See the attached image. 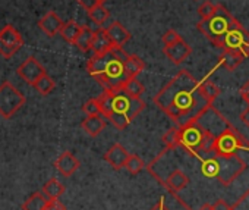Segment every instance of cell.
I'll return each mask as SVG.
<instances>
[{"mask_svg":"<svg viewBox=\"0 0 249 210\" xmlns=\"http://www.w3.org/2000/svg\"><path fill=\"white\" fill-rule=\"evenodd\" d=\"M44 210H66V206L59 198H54V200H49Z\"/></svg>","mask_w":249,"mask_h":210,"instance_id":"obj_34","label":"cell"},{"mask_svg":"<svg viewBox=\"0 0 249 210\" xmlns=\"http://www.w3.org/2000/svg\"><path fill=\"white\" fill-rule=\"evenodd\" d=\"M49 197L43 192V191H37L34 192L31 197H28L24 204H22V210H44L47 203H49Z\"/></svg>","mask_w":249,"mask_h":210,"instance_id":"obj_20","label":"cell"},{"mask_svg":"<svg viewBox=\"0 0 249 210\" xmlns=\"http://www.w3.org/2000/svg\"><path fill=\"white\" fill-rule=\"evenodd\" d=\"M63 24H65V22H63V21L59 18V15H57L56 12H53V11L47 12V14L38 21L40 30H41L46 36H49V37H54V36L60 34V30H62Z\"/></svg>","mask_w":249,"mask_h":210,"instance_id":"obj_13","label":"cell"},{"mask_svg":"<svg viewBox=\"0 0 249 210\" xmlns=\"http://www.w3.org/2000/svg\"><path fill=\"white\" fill-rule=\"evenodd\" d=\"M82 112L87 116H92V115H101V109H100V104L97 98H89L84 103L82 106Z\"/></svg>","mask_w":249,"mask_h":210,"instance_id":"obj_30","label":"cell"},{"mask_svg":"<svg viewBox=\"0 0 249 210\" xmlns=\"http://www.w3.org/2000/svg\"><path fill=\"white\" fill-rule=\"evenodd\" d=\"M144 160L138 156V154H129V157H128V162H126V168L128 169V172L131 173V175H138L141 171H142V168H144Z\"/></svg>","mask_w":249,"mask_h":210,"instance_id":"obj_29","label":"cell"},{"mask_svg":"<svg viewBox=\"0 0 249 210\" xmlns=\"http://www.w3.org/2000/svg\"><path fill=\"white\" fill-rule=\"evenodd\" d=\"M163 144L166 149H176L179 147V127L170 128L164 135H163Z\"/></svg>","mask_w":249,"mask_h":210,"instance_id":"obj_28","label":"cell"},{"mask_svg":"<svg viewBox=\"0 0 249 210\" xmlns=\"http://www.w3.org/2000/svg\"><path fill=\"white\" fill-rule=\"evenodd\" d=\"M245 53L237 49H224L221 56H220V66L224 68L226 71L231 72L234 71L242 62H243Z\"/></svg>","mask_w":249,"mask_h":210,"instance_id":"obj_15","label":"cell"},{"mask_svg":"<svg viewBox=\"0 0 249 210\" xmlns=\"http://www.w3.org/2000/svg\"><path fill=\"white\" fill-rule=\"evenodd\" d=\"M150 210H170L167 206H166V203H164V198L161 197L160 200H159V203L157 204H154Z\"/></svg>","mask_w":249,"mask_h":210,"instance_id":"obj_37","label":"cell"},{"mask_svg":"<svg viewBox=\"0 0 249 210\" xmlns=\"http://www.w3.org/2000/svg\"><path fill=\"white\" fill-rule=\"evenodd\" d=\"M239 93H240V95H242V98L246 101V104L249 106V79L240 87V90H239Z\"/></svg>","mask_w":249,"mask_h":210,"instance_id":"obj_36","label":"cell"},{"mask_svg":"<svg viewBox=\"0 0 249 210\" xmlns=\"http://www.w3.org/2000/svg\"><path fill=\"white\" fill-rule=\"evenodd\" d=\"M179 149L199 163L202 176L249 195V143L213 104L194 122L179 127Z\"/></svg>","mask_w":249,"mask_h":210,"instance_id":"obj_1","label":"cell"},{"mask_svg":"<svg viewBox=\"0 0 249 210\" xmlns=\"http://www.w3.org/2000/svg\"><path fill=\"white\" fill-rule=\"evenodd\" d=\"M240 119H242V122L249 128V106H248V108L240 114Z\"/></svg>","mask_w":249,"mask_h":210,"instance_id":"obj_38","label":"cell"},{"mask_svg":"<svg viewBox=\"0 0 249 210\" xmlns=\"http://www.w3.org/2000/svg\"><path fill=\"white\" fill-rule=\"evenodd\" d=\"M153 101L178 127L194 122L213 104L202 94L199 82L186 69L179 71L154 95Z\"/></svg>","mask_w":249,"mask_h":210,"instance_id":"obj_2","label":"cell"},{"mask_svg":"<svg viewBox=\"0 0 249 210\" xmlns=\"http://www.w3.org/2000/svg\"><path fill=\"white\" fill-rule=\"evenodd\" d=\"M128 157H129V153L126 152L122 144L116 143L113 144L107 153H104V160L116 171H120L122 168L126 166V162H128Z\"/></svg>","mask_w":249,"mask_h":210,"instance_id":"obj_11","label":"cell"},{"mask_svg":"<svg viewBox=\"0 0 249 210\" xmlns=\"http://www.w3.org/2000/svg\"><path fill=\"white\" fill-rule=\"evenodd\" d=\"M113 47V43L110 40V37L107 36L106 30H97L94 31V37H92V43H91V50L94 55L100 56V55H106L107 52H110Z\"/></svg>","mask_w":249,"mask_h":210,"instance_id":"obj_17","label":"cell"},{"mask_svg":"<svg viewBox=\"0 0 249 210\" xmlns=\"http://www.w3.org/2000/svg\"><path fill=\"white\" fill-rule=\"evenodd\" d=\"M41 95H49L53 90H54V87H56V82L53 81V78L52 76H49L47 74L46 75H43L34 85H33Z\"/></svg>","mask_w":249,"mask_h":210,"instance_id":"obj_26","label":"cell"},{"mask_svg":"<svg viewBox=\"0 0 249 210\" xmlns=\"http://www.w3.org/2000/svg\"><path fill=\"white\" fill-rule=\"evenodd\" d=\"M145 68V62L137 56V55H129V57L124 60V72H126V76L131 78H137Z\"/></svg>","mask_w":249,"mask_h":210,"instance_id":"obj_19","label":"cell"},{"mask_svg":"<svg viewBox=\"0 0 249 210\" xmlns=\"http://www.w3.org/2000/svg\"><path fill=\"white\" fill-rule=\"evenodd\" d=\"M243 53H245V56H248V59H249V46L243 50Z\"/></svg>","mask_w":249,"mask_h":210,"instance_id":"obj_40","label":"cell"},{"mask_svg":"<svg viewBox=\"0 0 249 210\" xmlns=\"http://www.w3.org/2000/svg\"><path fill=\"white\" fill-rule=\"evenodd\" d=\"M106 31H107V36L110 37L113 46H117V47H123L132 37L131 33L126 28H124L122 24L116 22V21L113 24H110Z\"/></svg>","mask_w":249,"mask_h":210,"instance_id":"obj_16","label":"cell"},{"mask_svg":"<svg viewBox=\"0 0 249 210\" xmlns=\"http://www.w3.org/2000/svg\"><path fill=\"white\" fill-rule=\"evenodd\" d=\"M97 2H98V5H104L107 0H97Z\"/></svg>","mask_w":249,"mask_h":210,"instance_id":"obj_41","label":"cell"},{"mask_svg":"<svg viewBox=\"0 0 249 210\" xmlns=\"http://www.w3.org/2000/svg\"><path fill=\"white\" fill-rule=\"evenodd\" d=\"M81 127L89 137H97L106 128V121L103 119V115H92V116H87L82 121Z\"/></svg>","mask_w":249,"mask_h":210,"instance_id":"obj_18","label":"cell"},{"mask_svg":"<svg viewBox=\"0 0 249 210\" xmlns=\"http://www.w3.org/2000/svg\"><path fill=\"white\" fill-rule=\"evenodd\" d=\"M76 2L85 9V11H91L92 8H95L98 5L97 0H76Z\"/></svg>","mask_w":249,"mask_h":210,"instance_id":"obj_35","label":"cell"},{"mask_svg":"<svg viewBox=\"0 0 249 210\" xmlns=\"http://www.w3.org/2000/svg\"><path fill=\"white\" fill-rule=\"evenodd\" d=\"M167 173L166 176L159 178L157 181L160 184H163L166 187V190L175 197L178 195V192L183 191L189 184H191V178L186 172H183L180 168H175V166H157V165H148V172H159V171H166Z\"/></svg>","mask_w":249,"mask_h":210,"instance_id":"obj_7","label":"cell"},{"mask_svg":"<svg viewBox=\"0 0 249 210\" xmlns=\"http://www.w3.org/2000/svg\"><path fill=\"white\" fill-rule=\"evenodd\" d=\"M128 57L129 55L123 47L113 46L106 55H94L87 62V71L104 90H122L123 84L129 79L124 72V60Z\"/></svg>","mask_w":249,"mask_h":210,"instance_id":"obj_4","label":"cell"},{"mask_svg":"<svg viewBox=\"0 0 249 210\" xmlns=\"http://www.w3.org/2000/svg\"><path fill=\"white\" fill-rule=\"evenodd\" d=\"M198 210H213V204H210L208 201H204V203L201 204V207H199Z\"/></svg>","mask_w":249,"mask_h":210,"instance_id":"obj_39","label":"cell"},{"mask_svg":"<svg viewBox=\"0 0 249 210\" xmlns=\"http://www.w3.org/2000/svg\"><path fill=\"white\" fill-rule=\"evenodd\" d=\"M199 87H201L202 94H204L211 103L220 95V88H218L213 81H210L208 78H205L204 81H201V82H199Z\"/></svg>","mask_w":249,"mask_h":210,"instance_id":"obj_27","label":"cell"},{"mask_svg":"<svg viewBox=\"0 0 249 210\" xmlns=\"http://www.w3.org/2000/svg\"><path fill=\"white\" fill-rule=\"evenodd\" d=\"M92 37H94V31H92L89 27H82V30H81V33H79V36H78V38H76L75 43H73V46L78 47L81 52L87 53V52L91 50Z\"/></svg>","mask_w":249,"mask_h":210,"instance_id":"obj_22","label":"cell"},{"mask_svg":"<svg viewBox=\"0 0 249 210\" xmlns=\"http://www.w3.org/2000/svg\"><path fill=\"white\" fill-rule=\"evenodd\" d=\"M17 74L19 78H22L27 84L30 85H34L43 75H46V69L44 66L34 57V56H30L27 57L17 69Z\"/></svg>","mask_w":249,"mask_h":210,"instance_id":"obj_9","label":"cell"},{"mask_svg":"<svg viewBox=\"0 0 249 210\" xmlns=\"http://www.w3.org/2000/svg\"><path fill=\"white\" fill-rule=\"evenodd\" d=\"M56 169L63 175V176H72L81 166L79 160L71 153V152H63L54 162Z\"/></svg>","mask_w":249,"mask_h":210,"instance_id":"obj_14","label":"cell"},{"mask_svg":"<svg viewBox=\"0 0 249 210\" xmlns=\"http://www.w3.org/2000/svg\"><path fill=\"white\" fill-rule=\"evenodd\" d=\"M24 46L22 36L15 30L14 25H5L0 30V55L11 59Z\"/></svg>","mask_w":249,"mask_h":210,"instance_id":"obj_8","label":"cell"},{"mask_svg":"<svg viewBox=\"0 0 249 210\" xmlns=\"http://www.w3.org/2000/svg\"><path fill=\"white\" fill-rule=\"evenodd\" d=\"M43 192L50 198V200H54V198H59L63 192H65V185L56 179V178H52L49 179L44 187H43Z\"/></svg>","mask_w":249,"mask_h":210,"instance_id":"obj_23","label":"cell"},{"mask_svg":"<svg viewBox=\"0 0 249 210\" xmlns=\"http://www.w3.org/2000/svg\"><path fill=\"white\" fill-rule=\"evenodd\" d=\"M248 46H249V33L242 25H239L237 28L231 30L229 33V36L226 37L223 50L224 49H237V50L243 52Z\"/></svg>","mask_w":249,"mask_h":210,"instance_id":"obj_12","label":"cell"},{"mask_svg":"<svg viewBox=\"0 0 249 210\" xmlns=\"http://www.w3.org/2000/svg\"><path fill=\"white\" fill-rule=\"evenodd\" d=\"M97 100L101 115L119 131L126 130L128 125L145 109V101H142V98L132 97L123 90H104Z\"/></svg>","mask_w":249,"mask_h":210,"instance_id":"obj_3","label":"cell"},{"mask_svg":"<svg viewBox=\"0 0 249 210\" xmlns=\"http://www.w3.org/2000/svg\"><path fill=\"white\" fill-rule=\"evenodd\" d=\"M122 90H123L124 93H126V94L132 95V97L141 98V95H142L144 91H145V87H144V84H142L138 78H131V79H128L126 82L123 84Z\"/></svg>","mask_w":249,"mask_h":210,"instance_id":"obj_24","label":"cell"},{"mask_svg":"<svg viewBox=\"0 0 249 210\" xmlns=\"http://www.w3.org/2000/svg\"><path fill=\"white\" fill-rule=\"evenodd\" d=\"M163 53L166 55V57L172 63L180 65V63H183L189 57V55L192 53V49H191V46L183 38H180L179 41H176V43H173L170 46H164L163 47Z\"/></svg>","mask_w":249,"mask_h":210,"instance_id":"obj_10","label":"cell"},{"mask_svg":"<svg viewBox=\"0 0 249 210\" xmlns=\"http://www.w3.org/2000/svg\"><path fill=\"white\" fill-rule=\"evenodd\" d=\"M217 11V5H213L211 2H204L199 8H198V15L201 19H210Z\"/></svg>","mask_w":249,"mask_h":210,"instance_id":"obj_31","label":"cell"},{"mask_svg":"<svg viewBox=\"0 0 249 210\" xmlns=\"http://www.w3.org/2000/svg\"><path fill=\"white\" fill-rule=\"evenodd\" d=\"M81 30H82V25L76 24L75 21H68V22L63 24V27H62V30H60V36H62V38H63L65 41L73 44L75 40L78 38Z\"/></svg>","mask_w":249,"mask_h":210,"instance_id":"obj_21","label":"cell"},{"mask_svg":"<svg viewBox=\"0 0 249 210\" xmlns=\"http://www.w3.org/2000/svg\"><path fill=\"white\" fill-rule=\"evenodd\" d=\"M239 25L242 24L223 5H217L215 14L210 19H201L196 24V28L207 37L210 43L223 50L226 37L231 30L237 28Z\"/></svg>","mask_w":249,"mask_h":210,"instance_id":"obj_5","label":"cell"},{"mask_svg":"<svg viewBox=\"0 0 249 210\" xmlns=\"http://www.w3.org/2000/svg\"><path fill=\"white\" fill-rule=\"evenodd\" d=\"M88 17H89V19H91L94 24L103 25V24L108 19L110 12L106 9L104 5H97L95 8H92L91 11H88Z\"/></svg>","mask_w":249,"mask_h":210,"instance_id":"obj_25","label":"cell"},{"mask_svg":"<svg viewBox=\"0 0 249 210\" xmlns=\"http://www.w3.org/2000/svg\"><path fill=\"white\" fill-rule=\"evenodd\" d=\"M182 37L179 36V33H176L175 30H167L164 34H163V37H161V40H163V44L164 46H170V44H173V43H176V41H179Z\"/></svg>","mask_w":249,"mask_h":210,"instance_id":"obj_32","label":"cell"},{"mask_svg":"<svg viewBox=\"0 0 249 210\" xmlns=\"http://www.w3.org/2000/svg\"><path fill=\"white\" fill-rule=\"evenodd\" d=\"M213 210H236L231 204H229L226 200L223 198H217L214 203H213Z\"/></svg>","mask_w":249,"mask_h":210,"instance_id":"obj_33","label":"cell"},{"mask_svg":"<svg viewBox=\"0 0 249 210\" xmlns=\"http://www.w3.org/2000/svg\"><path fill=\"white\" fill-rule=\"evenodd\" d=\"M25 104V95L9 81L0 85V116L11 119Z\"/></svg>","mask_w":249,"mask_h":210,"instance_id":"obj_6","label":"cell"}]
</instances>
